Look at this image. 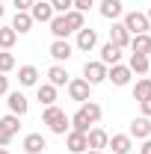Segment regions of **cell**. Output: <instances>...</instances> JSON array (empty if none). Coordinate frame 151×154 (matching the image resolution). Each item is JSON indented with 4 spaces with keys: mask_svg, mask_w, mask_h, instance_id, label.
<instances>
[{
    "mask_svg": "<svg viewBox=\"0 0 151 154\" xmlns=\"http://www.w3.org/2000/svg\"><path fill=\"white\" fill-rule=\"evenodd\" d=\"M42 122L54 131V134L65 136L71 131V116H65V110H59L57 104H51V107H45V113H42Z\"/></svg>",
    "mask_w": 151,
    "mask_h": 154,
    "instance_id": "1",
    "label": "cell"
},
{
    "mask_svg": "<svg viewBox=\"0 0 151 154\" xmlns=\"http://www.w3.org/2000/svg\"><path fill=\"white\" fill-rule=\"evenodd\" d=\"M122 24H125V30H128L131 36H139V33H148V30H151L148 18H145V12H128Z\"/></svg>",
    "mask_w": 151,
    "mask_h": 154,
    "instance_id": "2",
    "label": "cell"
},
{
    "mask_svg": "<svg viewBox=\"0 0 151 154\" xmlns=\"http://www.w3.org/2000/svg\"><path fill=\"white\" fill-rule=\"evenodd\" d=\"M83 80L89 83V86H98V83H104L107 80V65L98 59V62H86L83 65Z\"/></svg>",
    "mask_w": 151,
    "mask_h": 154,
    "instance_id": "3",
    "label": "cell"
},
{
    "mask_svg": "<svg viewBox=\"0 0 151 154\" xmlns=\"http://www.w3.org/2000/svg\"><path fill=\"white\" fill-rule=\"evenodd\" d=\"M57 12H54V6H51V0H36L33 6H30V18L39 21V24H48V21L54 18Z\"/></svg>",
    "mask_w": 151,
    "mask_h": 154,
    "instance_id": "4",
    "label": "cell"
},
{
    "mask_svg": "<svg viewBox=\"0 0 151 154\" xmlns=\"http://www.w3.org/2000/svg\"><path fill=\"white\" fill-rule=\"evenodd\" d=\"M89 92H92V86L83 80V77H74V80H68V98L71 101H89Z\"/></svg>",
    "mask_w": 151,
    "mask_h": 154,
    "instance_id": "5",
    "label": "cell"
},
{
    "mask_svg": "<svg viewBox=\"0 0 151 154\" xmlns=\"http://www.w3.org/2000/svg\"><path fill=\"white\" fill-rule=\"evenodd\" d=\"M48 54L57 59V62H65V59H71L74 48L68 45V38H54V42H51V48H48Z\"/></svg>",
    "mask_w": 151,
    "mask_h": 154,
    "instance_id": "6",
    "label": "cell"
},
{
    "mask_svg": "<svg viewBox=\"0 0 151 154\" xmlns=\"http://www.w3.org/2000/svg\"><path fill=\"white\" fill-rule=\"evenodd\" d=\"M131 77H133V71L128 68V65H122V62L107 68V80H113V86H128Z\"/></svg>",
    "mask_w": 151,
    "mask_h": 154,
    "instance_id": "7",
    "label": "cell"
},
{
    "mask_svg": "<svg viewBox=\"0 0 151 154\" xmlns=\"http://www.w3.org/2000/svg\"><path fill=\"white\" fill-rule=\"evenodd\" d=\"M128 136H131V139H148L151 136V119H145V116L133 119L131 128H128Z\"/></svg>",
    "mask_w": 151,
    "mask_h": 154,
    "instance_id": "8",
    "label": "cell"
},
{
    "mask_svg": "<svg viewBox=\"0 0 151 154\" xmlns=\"http://www.w3.org/2000/svg\"><path fill=\"white\" fill-rule=\"evenodd\" d=\"M110 42H113L119 51H125V48L131 45V33L125 30V24H122V21H113V27H110Z\"/></svg>",
    "mask_w": 151,
    "mask_h": 154,
    "instance_id": "9",
    "label": "cell"
},
{
    "mask_svg": "<svg viewBox=\"0 0 151 154\" xmlns=\"http://www.w3.org/2000/svg\"><path fill=\"white\" fill-rule=\"evenodd\" d=\"M86 142H89V151H101V148H107V142H110V134H107L104 128H89V134H86Z\"/></svg>",
    "mask_w": 151,
    "mask_h": 154,
    "instance_id": "10",
    "label": "cell"
},
{
    "mask_svg": "<svg viewBox=\"0 0 151 154\" xmlns=\"http://www.w3.org/2000/svg\"><path fill=\"white\" fill-rule=\"evenodd\" d=\"M107 148H113V154H131L133 151V139L128 134H113L110 142H107Z\"/></svg>",
    "mask_w": 151,
    "mask_h": 154,
    "instance_id": "11",
    "label": "cell"
},
{
    "mask_svg": "<svg viewBox=\"0 0 151 154\" xmlns=\"http://www.w3.org/2000/svg\"><path fill=\"white\" fill-rule=\"evenodd\" d=\"M6 104H9V113L12 116H24L30 110V101L21 95V92H6Z\"/></svg>",
    "mask_w": 151,
    "mask_h": 154,
    "instance_id": "12",
    "label": "cell"
},
{
    "mask_svg": "<svg viewBox=\"0 0 151 154\" xmlns=\"http://www.w3.org/2000/svg\"><path fill=\"white\" fill-rule=\"evenodd\" d=\"M65 145H68V151H71V154H83V151H89L86 134H77V131H68V134H65Z\"/></svg>",
    "mask_w": 151,
    "mask_h": 154,
    "instance_id": "13",
    "label": "cell"
},
{
    "mask_svg": "<svg viewBox=\"0 0 151 154\" xmlns=\"http://www.w3.org/2000/svg\"><path fill=\"white\" fill-rule=\"evenodd\" d=\"M45 148H48V142H45L42 134H27L24 136V151L27 154H45Z\"/></svg>",
    "mask_w": 151,
    "mask_h": 154,
    "instance_id": "14",
    "label": "cell"
},
{
    "mask_svg": "<svg viewBox=\"0 0 151 154\" xmlns=\"http://www.w3.org/2000/svg\"><path fill=\"white\" fill-rule=\"evenodd\" d=\"M98 9H101V15H104L107 21H116V18H122V15H125V6H122V0H104Z\"/></svg>",
    "mask_w": 151,
    "mask_h": 154,
    "instance_id": "15",
    "label": "cell"
},
{
    "mask_svg": "<svg viewBox=\"0 0 151 154\" xmlns=\"http://www.w3.org/2000/svg\"><path fill=\"white\" fill-rule=\"evenodd\" d=\"M95 45H98V33H95L92 27L77 30V48H80V51H92Z\"/></svg>",
    "mask_w": 151,
    "mask_h": 154,
    "instance_id": "16",
    "label": "cell"
},
{
    "mask_svg": "<svg viewBox=\"0 0 151 154\" xmlns=\"http://www.w3.org/2000/svg\"><path fill=\"white\" fill-rule=\"evenodd\" d=\"M128 48H131V54H145V57H148V54H151V36H148V33L131 36V45H128Z\"/></svg>",
    "mask_w": 151,
    "mask_h": 154,
    "instance_id": "17",
    "label": "cell"
},
{
    "mask_svg": "<svg viewBox=\"0 0 151 154\" xmlns=\"http://www.w3.org/2000/svg\"><path fill=\"white\" fill-rule=\"evenodd\" d=\"M101 62H104L107 68H110V65H119V62H122V51L116 48L113 42H107V45L101 48Z\"/></svg>",
    "mask_w": 151,
    "mask_h": 154,
    "instance_id": "18",
    "label": "cell"
},
{
    "mask_svg": "<svg viewBox=\"0 0 151 154\" xmlns=\"http://www.w3.org/2000/svg\"><path fill=\"white\" fill-rule=\"evenodd\" d=\"M48 27H51L54 38H68L71 36V30H68V24H65V15H54V18L48 21Z\"/></svg>",
    "mask_w": 151,
    "mask_h": 154,
    "instance_id": "19",
    "label": "cell"
},
{
    "mask_svg": "<svg viewBox=\"0 0 151 154\" xmlns=\"http://www.w3.org/2000/svg\"><path fill=\"white\" fill-rule=\"evenodd\" d=\"M33 24H36V21L30 18V12H15V18H12V30L21 36V33H30Z\"/></svg>",
    "mask_w": 151,
    "mask_h": 154,
    "instance_id": "20",
    "label": "cell"
},
{
    "mask_svg": "<svg viewBox=\"0 0 151 154\" xmlns=\"http://www.w3.org/2000/svg\"><path fill=\"white\" fill-rule=\"evenodd\" d=\"M48 83H51V86H68V71H65V68H62V65H51V68H48Z\"/></svg>",
    "mask_w": 151,
    "mask_h": 154,
    "instance_id": "21",
    "label": "cell"
},
{
    "mask_svg": "<svg viewBox=\"0 0 151 154\" xmlns=\"http://www.w3.org/2000/svg\"><path fill=\"white\" fill-rule=\"evenodd\" d=\"M18 83L21 86H36L39 83V68L36 65H21L18 68Z\"/></svg>",
    "mask_w": 151,
    "mask_h": 154,
    "instance_id": "22",
    "label": "cell"
},
{
    "mask_svg": "<svg viewBox=\"0 0 151 154\" xmlns=\"http://www.w3.org/2000/svg\"><path fill=\"white\" fill-rule=\"evenodd\" d=\"M148 57L145 54H131V59H128V68H131L133 74H148Z\"/></svg>",
    "mask_w": 151,
    "mask_h": 154,
    "instance_id": "23",
    "label": "cell"
},
{
    "mask_svg": "<svg viewBox=\"0 0 151 154\" xmlns=\"http://www.w3.org/2000/svg\"><path fill=\"white\" fill-rule=\"evenodd\" d=\"M80 113H83V119H89V125H95V122H101L104 110H101L95 101H83V104H80Z\"/></svg>",
    "mask_w": 151,
    "mask_h": 154,
    "instance_id": "24",
    "label": "cell"
},
{
    "mask_svg": "<svg viewBox=\"0 0 151 154\" xmlns=\"http://www.w3.org/2000/svg\"><path fill=\"white\" fill-rule=\"evenodd\" d=\"M65 24H68V30H71V33H77V30H83V27H86V18H83V12L68 9V12H65Z\"/></svg>",
    "mask_w": 151,
    "mask_h": 154,
    "instance_id": "25",
    "label": "cell"
},
{
    "mask_svg": "<svg viewBox=\"0 0 151 154\" xmlns=\"http://www.w3.org/2000/svg\"><path fill=\"white\" fill-rule=\"evenodd\" d=\"M18 119H21V116H12V113H6V116H3V119H0V131H6V134H9V136H15V134H18V131H21Z\"/></svg>",
    "mask_w": 151,
    "mask_h": 154,
    "instance_id": "26",
    "label": "cell"
},
{
    "mask_svg": "<svg viewBox=\"0 0 151 154\" xmlns=\"http://www.w3.org/2000/svg\"><path fill=\"white\" fill-rule=\"evenodd\" d=\"M145 98H151V80L148 77L136 80V86H133V101H145Z\"/></svg>",
    "mask_w": 151,
    "mask_h": 154,
    "instance_id": "27",
    "label": "cell"
},
{
    "mask_svg": "<svg viewBox=\"0 0 151 154\" xmlns=\"http://www.w3.org/2000/svg\"><path fill=\"white\" fill-rule=\"evenodd\" d=\"M39 101H42L45 107H51V104L57 101V86H51V83H42V86H39Z\"/></svg>",
    "mask_w": 151,
    "mask_h": 154,
    "instance_id": "28",
    "label": "cell"
},
{
    "mask_svg": "<svg viewBox=\"0 0 151 154\" xmlns=\"http://www.w3.org/2000/svg\"><path fill=\"white\" fill-rule=\"evenodd\" d=\"M15 42H18V33L12 27H0V51H9Z\"/></svg>",
    "mask_w": 151,
    "mask_h": 154,
    "instance_id": "29",
    "label": "cell"
},
{
    "mask_svg": "<svg viewBox=\"0 0 151 154\" xmlns=\"http://www.w3.org/2000/svg\"><path fill=\"white\" fill-rule=\"evenodd\" d=\"M89 128H92L89 119H83V113L77 110V113L71 116V131H77V134H89Z\"/></svg>",
    "mask_w": 151,
    "mask_h": 154,
    "instance_id": "30",
    "label": "cell"
},
{
    "mask_svg": "<svg viewBox=\"0 0 151 154\" xmlns=\"http://www.w3.org/2000/svg\"><path fill=\"white\" fill-rule=\"evenodd\" d=\"M12 68H15V57L9 51H0V74H9Z\"/></svg>",
    "mask_w": 151,
    "mask_h": 154,
    "instance_id": "31",
    "label": "cell"
},
{
    "mask_svg": "<svg viewBox=\"0 0 151 154\" xmlns=\"http://www.w3.org/2000/svg\"><path fill=\"white\" fill-rule=\"evenodd\" d=\"M51 6H54L57 15H65L68 9H74V0H51Z\"/></svg>",
    "mask_w": 151,
    "mask_h": 154,
    "instance_id": "32",
    "label": "cell"
},
{
    "mask_svg": "<svg viewBox=\"0 0 151 154\" xmlns=\"http://www.w3.org/2000/svg\"><path fill=\"white\" fill-rule=\"evenodd\" d=\"M12 3H15V12H30V6L36 0H12Z\"/></svg>",
    "mask_w": 151,
    "mask_h": 154,
    "instance_id": "33",
    "label": "cell"
},
{
    "mask_svg": "<svg viewBox=\"0 0 151 154\" xmlns=\"http://www.w3.org/2000/svg\"><path fill=\"white\" fill-rule=\"evenodd\" d=\"M92 6H95V0H74L77 12H86V9H92Z\"/></svg>",
    "mask_w": 151,
    "mask_h": 154,
    "instance_id": "34",
    "label": "cell"
},
{
    "mask_svg": "<svg viewBox=\"0 0 151 154\" xmlns=\"http://www.w3.org/2000/svg\"><path fill=\"white\" fill-rule=\"evenodd\" d=\"M139 107H142V116H145V119H151V98L139 101Z\"/></svg>",
    "mask_w": 151,
    "mask_h": 154,
    "instance_id": "35",
    "label": "cell"
},
{
    "mask_svg": "<svg viewBox=\"0 0 151 154\" xmlns=\"http://www.w3.org/2000/svg\"><path fill=\"white\" fill-rule=\"evenodd\" d=\"M6 92H9V77L0 74V95H6Z\"/></svg>",
    "mask_w": 151,
    "mask_h": 154,
    "instance_id": "36",
    "label": "cell"
},
{
    "mask_svg": "<svg viewBox=\"0 0 151 154\" xmlns=\"http://www.w3.org/2000/svg\"><path fill=\"white\" fill-rule=\"evenodd\" d=\"M9 142H12V136L6 134V131H0V148H6V145H9Z\"/></svg>",
    "mask_w": 151,
    "mask_h": 154,
    "instance_id": "37",
    "label": "cell"
},
{
    "mask_svg": "<svg viewBox=\"0 0 151 154\" xmlns=\"http://www.w3.org/2000/svg\"><path fill=\"white\" fill-rule=\"evenodd\" d=\"M139 154H151V136H148V139H142V148H139Z\"/></svg>",
    "mask_w": 151,
    "mask_h": 154,
    "instance_id": "38",
    "label": "cell"
},
{
    "mask_svg": "<svg viewBox=\"0 0 151 154\" xmlns=\"http://www.w3.org/2000/svg\"><path fill=\"white\" fill-rule=\"evenodd\" d=\"M3 15H6V9H3V3H0V18H3Z\"/></svg>",
    "mask_w": 151,
    "mask_h": 154,
    "instance_id": "39",
    "label": "cell"
},
{
    "mask_svg": "<svg viewBox=\"0 0 151 154\" xmlns=\"http://www.w3.org/2000/svg\"><path fill=\"white\" fill-rule=\"evenodd\" d=\"M145 18H148V24H151V9H148V12H145Z\"/></svg>",
    "mask_w": 151,
    "mask_h": 154,
    "instance_id": "40",
    "label": "cell"
},
{
    "mask_svg": "<svg viewBox=\"0 0 151 154\" xmlns=\"http://www.w3.org/2000/svg\"><path fill=\"white\" fill-rule=\"evenodd\" d=\"M83 154H101V151H83Z\"/></svg>",
    "mask_w": 151,
    "mask_h": 154,
    "instance_id": "41",
    "label": "cell"
},
{
    "mask_svg": "<svg viewBox=\"0 0 151 154\" xmlns=\"http://www.w3.org/2000/svg\"><path fill=\"white\" fill-rule=\"evenodd\" d=\"M0 154H9V151H6V148H0Z\"/></svg>",
    "mask_w": 151,
    "mask_h": 154,
    "instance_id": "42",
    "label": "cell"
},
{
    "mask_svg": "<svg viewBox=\"0 0 151 154\" xmlns=\"http://www.w3.org/2000/svg\"><path fill=\"white\" fill-rule=\"evenodd\" d=\"M0 3H3V0H0Z\"/></svg>",
    "mask_w": 151,
    "mask_h": 154,
    "instance_id": "43",
    "label": "cell"
}]
</instances>
